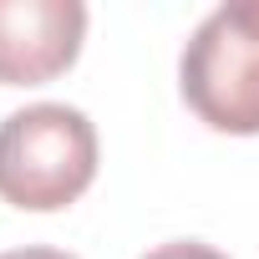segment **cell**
I'll return each instance as SVG.
<instances>
[{"instance_id": "6da1fadb", "label": "cell", "mask_w": 259, "mask_h": 259, "mask_svg": "<svg viewBox=\"0 0 259 259\" xmlns=\"http://www.w3.org/2000/svg\"><path fill=\"white\" fill-rule=\"evenodd\" d=\"M97 178V127L81 107L36 102L0 122V198L26 213L71 208Z\"/></svg>"}, {"instance_id": "7a4b0ae2", "label": "cell", "mask_w": 259, "mask_h": 259, "mask_svg": "<svg viewBox=\"0 0 259 259\" xmlns=\"http://www.w3.org/2000/svg\"><path fill=\"white\" fill-rule=\"evenodd\" d=\"M178 87L213 133H259V0H234L203 16L183 46Z\"/></svg>"}, {"instance_id": "3957f363", "label": "cell", "mask_w": 259, "mask_h": 259, "mask_svg": "<svg viewBox=\"0 0 259 259\" xmlns=\"http://www.w3.org/2000/svg\"><path fill=\"white\" fill-rule=\"evenodd\" d=\"M81 0H0V87H41L81 56Z\"/></svg>"}, {"instance_id": "277c9868", "label": "cell", "mask_w": 259, "mask_h": 259, "mask_svg": "<svg viewBox=\"0 0 259 259\" xmlns=\"http://www.w3.org/2000/svg\"><path fill=\"white\" fill-rule=\"evenodd\" d=\"M143 259H229V254H219V249H208V244H198V239H173V244H158V249L143 254Z\"/></svg>"}, {"instance_id": "5b68a950", "label": "cell", "mask_w": 259, "mask_h": 259, "mask_svg": "<svg viewBox=\"0 0 259 259\" xmlns=\"http://www.w3.org/2000/svg\"><path fill=\"white\" fill-rule=\"evenodd\" d=\"M0 259H76L66 249H46V244H31V249H11V254H0Z\"/></svg>"}]
</instances>
